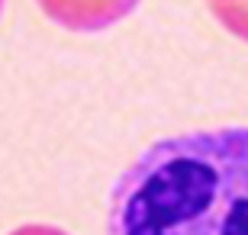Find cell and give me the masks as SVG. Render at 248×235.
<instances>
[{
	"instance_id": "obj_3",
	"label": "cell",
	"mask_w": 248,
	"mask_h": 235,
	"mask_svg": "<svg viewBox=\"0 0 248 235\" xmlns=\"http://www.w3.org/2000/svg\"><path fill=\"white\" fill-rule=\"evenodd\" d=\"M210 10L229 36L248 42V0H213Z\"/></svg>"
},
{
	"instance_id": "obj_2",
	"label": "cell",
	"mask_w": 248,
	"mask_h": 235,
	"mask_svg": "<svg viewBox=\"0 0 248 235\" xmlns=\"http://www.w3.org/2000/svg\"><path fill=\"white\" fill-rule=\"evenodd\" d=\"M55 26L68 32H103L139 7V0H36Z\"/></svg>"
},
{
	"instance_id": "obj_6",
	"label": "cell",
	"mask_w": 248,
	"mask_h": 235,
	"mask_svg": "<svg viewBox=\"0 0 248 235\" xmlns=\"http://www.w3.org/2000/svg\"><path fill=\"white\" fill-rule=\"evenodd\" d=\"M210 3H213V0H210Z\"/></svg>"
},
{
	"instance_id": "obj_5",
	"label": "cell",
	"mask_w": 248,
	"mask_h": 235,
	"mask_svg": "<svg viewBox=\"0 0 248 235\" xmlns=\"http://www.w3.org/2000/svg\"><path fill=\"white\" fill-rule=\"evenodd\" d=\"M3 3H7V0H0V13H3Z\"/></svg>"
},
{
	"instance_id": "obj_1",
	"label": "cell",
	"mask_w": 248,
	"mask_h": 235,
	"mask_svg": "<svg viewBox=\"0 0 248 235\" xmlns=\"http://www.w3.org/2000/svg\"><path fill=\"white\" fill-rule=\"evenodd\" d=\"M110 235H248V129L148 145L113 187Z\"/></svg>"
},
{
	"instance_id": "obj_4",
	"label": "cell",
	"mask_w": 248,
	"mask_h": 235,
	"mask_svg": "<svg viewBox=\"0 0 248 235\" xmlns=\"http://www.w3.org/2000/svg\"><path fill=\"white\" fill-rule=\"evenodd\" d=\"M7 235H68V232L58 226H46V222H29V226H19Z\"/></svg>"
}]
</instances>
